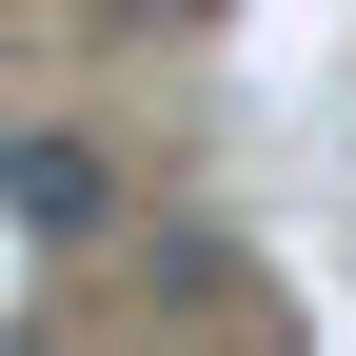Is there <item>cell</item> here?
Wrapping results in <instances>:
<instances>
[{
    "label": "cell",
    "instance_id": "7a4b0ae2",
    "mask_svg": "<svg viewBox=\"0 0 356 356\" xmlns=\"http://www.w3.org/2000/svg\"><path fill=\"white\" fill-rule=\"evenodd\" d=\"M79 20H99V40H159V20H198V0H79Z\"/></svg>",
    "mask_w": 356,
    "mask_h": 356
},
{
    "label": "cell",
    "instance_id": "6da1fadb",
    "mask_svg": "<svg viewBox=\"0 0 356 356\" xmlns=\"http://www.w3.org/2000/svg\"><path fill=\"white\" fill-rule=\"evenodd\" d=\"M0 218H20V238H99V218H119V159L40 119V139H0Z\"/></svg>",
    "mask_w": 356,
    "mask_h": 356
}]
</instances>
